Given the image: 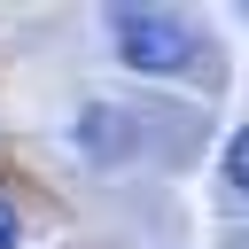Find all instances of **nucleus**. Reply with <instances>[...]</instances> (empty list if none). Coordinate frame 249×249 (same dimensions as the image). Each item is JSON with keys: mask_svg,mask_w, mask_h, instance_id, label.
<instances>
[{"mask_svg": "<svg viewBox=\"0 0 249 249\" xmlns=\"http://www.w3.org/2000/svg\"><path fill=\"white\" fill-rule=\"evenodd\" d=\"M226 187H233V195H249V124L226 140Z\"/></svg>", "mask_w": 249, "mask_h": 249, "instance_id": "f03ea898", "label": "nucleus"}, {"mask_svg": "<svg viewBox=\"0 0 249 249\" xmlns=\"http://www.w3.org/2000/svg\"><path fill=\"white\" fill-rule=\"evenodd\" d=\"M0 249H16V210L0 202Z\"/></svg>", "mask_w": 249, "mask_h": 249, "instance_id": "7ed1b4c3", "label": "nucleus"}, {"mask_svg": "<svg viewBox=\"0 0 249 249\" xmlns=\"http://www.w3.org/2000/svg\"><path fill=\"white\" fill-rule=\"evenodd\" d=\"M109 39H117V62H132V70H148V78L195 62V31H187L179 16H163V8H132V0L109 8Z\"/></svg>", "mask_w": 249, "mask_h": 249, "instance_id": "f257e3e1", "label": "nucleus"}]
</instances>
